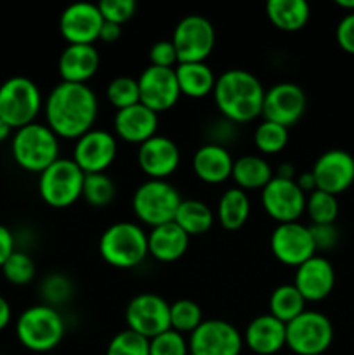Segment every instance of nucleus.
Returning a JSON list of instances; mask_svg holds the SVG:
<instances>
[{"label": "nucleus", "instance_id": "16", "mask_svg": "<svg viewBox=\"0 0 354 355\" xmlns=\"http://www.w3.org/2000/svg\"><path fill=\"white\" fill-rule=\"evenodd\" d=\"M305 107H307V97L302 87L292 82H280L266 90L262 116L264 120L290 128L304 116Z\"/></svg>", "mask_w": 354, "mask_h": 355}, {"label": "nucleus", "instance_id": "36", "mask_svg": "<svg viewBox=\"0 0 354 355\" xmlns=\"http://www.w3.org/2000/svg\"><path fill=\"white\" fill-rule=\"evenodd\" d=\"M115 194H117V187H115L113 179L108 173H90V175H85L82 198L90 207H108L115 200Z\"/></svg>", "mask_w": 354, "mask_h": 355}, {"label": "nucleus", "instance_id": "39", "mask_svg": "<svg viewBox=\"0 0 354 355\" xmlns=\"http://www.w3.org/2000/svg\"><path fill=\"white\" fill-rule=\"evenodd\" d=\"M42 304L58 309L73 297V283L65 274H49L40 284Z\"/></svg>", "mask_w": 354, "mask_h": 355}, {"label": "nucleus", "instance_id": "28", "mask_svg": "<svg viewBox=\"0 0 354 355\" xmlns=\"http://www.w3.org/2000/svg\"><path fill=\"white\" fill-rule=\"evenodd\" d=\"M174 69H176L180 96L201 99L214 92L217 76L207 62H179Z\"/></svg>", "mask_w": 354, "mask_h": 355}, {"label": "nucleus", "instance_id": "38", "mask_svg": "<svg viewBox=\"0 0 354 355\" xmlns=\"http://www.w3.org/2000/svg\"><path fill=\"white\" fill-rule=\"evenodd\" d=\"M106 97L111 106L118 110L134 106L139 103V83L132 76H117L106 87Z\"/></svg>", "mask_w": 354, "mask_h": 355}, {"label": "nucleus", "instance_id": "41", "mask_svg": "<svg viewBox=\"0 0 354 355\" xmlns=\"http://www.w3.org/2000/svg\"><path fill=\"white\" fill-rule=\"evenodd\" d=\"M149 355H189V345L184 335L169 329L149 340Z\"/></svg>", "mask_w": 354, "mask_h": 355}, {"label": "nucleus", "instance_id": "21", "mask_svg": "<svg viewBox=\"0 0 354 355\" xmlns=\"http://www.w3.org/2000/svg\"><path fill=\"white\" fill-rule=\"evenodd\" d=\"M294 286L305 302H321L335 286V269L328 259L314 255L295 269Z\"/></svg>", "mask_w": 354, "mask_h": 355}, {"label": "nucleus", "instance_id": "42", "mask_svg": "<svg viewBox=\"0 0 354 355\" xmlns=\"http://www.w3.org/2000/svg\"><path fill=\"white\" fill-rule=\"evenodd\" d=\"M101 10V16L104 21L115 24H124L128 19H132L137 10V3L135 0H103L97 3Z\"/></svg>", "mask_w": 354, "mask_h": 355}, {"label": "nucleus", "instance_id": "32", "mask_svg": "<svg viewBox=\"0 0 354 355\" xmlns=\"http://www.w3.org/2000/svg\"><path fill=\"white\" fill-rule=\"evenodd\" d=\"M305 304L307 302L302 298L294 284H281L274 288L269 297V314L288 324L305 311Z\"/></svg>", "mask_w": 354, "mask_h": 355}, {"label": "nucleus", "instance_id": "12", "mask_svg": "<svg viewBox=\"0 0 354 355\" xmlns=\"http://www.w3.org/2000/svg\"><path fill=\"white\" fill-rule=\"evenodd\" d=\"M189 355H239L243 335L224 319H205L187 340Z\"/></svg>", "mask_w": 354, "mask_h": 355}, {"label": "nucleus", "instance_id": "33", "mask_svg": "<svg viewBox=\"0 0 354 355\" xmlns=\"http://www.w3.org/2000/svg\"><path fill=\"white\" fill-rule=\"evenodd\" d=\"M288 128L281 127V125L274 123V121L262 120L253 130V144H255L257 151L260 155H278L283 151L288 144Z\"/></svg>", "mask_w": 354, "mask_h": 355}, {"label": "nucleus", "instance_id": "13", "mask_svg": "<svg viewBox=\"0 0 354 355\" xmlns=\"http://www.w3.org/2000/svg\"><path fill=\"white\" fill-rule=\"evenodd\" d=\"M269 246L278 262L288 267H295V269L311 257L318 255L314 241H312L311 227L304 225L302 222L278 224L271 232Z\"/></svg>", "mask_w": 354, "mask_h": 355}, {"label": "nucleus", "instance_id": "1", "mask_svg": "<svg viewBox=\"0 0 354 355\" xmlns=\"http://www.w3.org/2000/svg\"><path fill=\"white\" fill-rule=\"evenodd\" d=\"M45 125L59 139H78L89 130L99 114V101L87 83L61 82L44 101Z\"/></svg>", "mask_w": 354, "mask_h": 355}, {"label": "nucleus", "instance_id": "17", "mask_svg": "<svg viewBox=\"0 0 354 355\" xmlns=\"http://www.w3.org/2000/svg\"><path fill=\"white\" fill-rule=\"evenodd\" d=\"M137 83L139 103L158 114L172 110L180 99V89L174 68L148 66L139 75Z\"/></svg>", "mask_w": 354, "mask_h": 355}, {"label": "nucleus", "instance_id": "18", "mask_svg": "<svg viewBox=\"0 0 354 355\" xmlns=\"http://www.w3.org/2000/svg\"><path fill=\"white\" fill-rule=\"evenodd\" d=\"M316 189L325 193L342 194L354 182V158L344 149H328L321 153L312 165Z\"/></svg>", "mask_w": 354, "mask_h": 355}, {"label": "nucleus", "instance_id": "51", "mask_svg": "<svg viewBox=\"0 0 354 355\" xmlns=\"http://www.w3.org/2000/svg\"><path fill=\"white\" fill-rule=\"evenodd\" d=\"M12 134H14V128L0 118V144L9 141V139H12Z\"/></svg>", "mask_w": 354, "mask_h": 355}, {"label": "nucleus", "instance_id": "50", "mask_svg": "<svg viewBox=\"0 0 354 355\" xmlns=\"http://www.w3.org/2000/svg\"><path fill=\"white\" fill-rule=\"evenodd\" d=\"M274 177H278V179L295 180V179H297V173H295V166L292 165V163H281V165H278L276 172H274Z\"/></svg>", "mask_w": 354, "mask_h": 355}, {"label": "nucleus", "instance_id": "10", "mask_svg": "<svg viewBox=\"0 0 354 355\" xmlns=\"http://www.w3.org/2000/svg\"><path fill=\"white\" fill-rule=\"evenodd\" d=\"M172 44L179 62H205L215 47V30L200 14H189L176 24Z\"/></svg>", "mask_w": 354, "mask_h": 355}, {"label": "nucleus", "instance_id": "29", "mask_svg": "<svg viewBox=\"0 0 354 355\" xmlns=\"http://www.w3.org/2000/svg\"><path fill=\"white\" fill-rule=\"evenodd\" d=\"M274 177L273 168L266 158L259 155H246L235 159L231 179L243 191H262Z\"/></svg>", "mask_w": 354, "mask_h": 355}, {"label": "nucleus", "instance_id": "6", "mask_svg": "<svg viewBox=\"0 0 354 355\" xmlns=\"http://www.w3.org/2000/svg\"><path fill=\"white\" fill-rule=\"evenodd\" d=\"M44 97L33 80L12 76L0 85V118L14 130L37 121Z\"/></svg>", "mask_w": 354, "mask_h": 355}, {"label": "nucleus", "instance_id": "15", "mask_svg": "<svg viewBox=\"0 0 354 355\" xmlns=\"http://www.w3.org/2000/svg\"><path fill=\"white\" fill-rule=\"evenodd\" d=\"M117 137L103 128H92L75 141L73 162L85 175L106 173L117 158Z\"/></svg>", "mask_w": 354, "mask_h": 355}, {"label": "nucleus", "instance_id": "25", "mask_svg": "<svg viewBox=\"0 0 354 355\" xmlns=\"http://www.w3.org/2000/svg\"><path fill=\"white\" fill-rule=\"evenodd\" d=\"M99 64V52L94 45L68 44L59 55L58 71L61 82L87 83L96 75Z\"/></svg>", "mask_w": 354, "mask_h": 355}, {"label": "nucleus", "instance_id": "52", "mask_svg": "<svg viewBox=\"0 0 354 355\" xmlns=\"http://www.w3.org/2000/svg\"><path fill=\"white\" fill-rule=\"evenodd\" d=\"M337 6L349 10V12H354V0H337Z\"/></svg>", "mask_w": 354, "mask_h": 355}, {"label": "nucleus", "instance_id": "7", "mask_svg": "<svg viewBox=\"0 0 354 355\" xmlns=\"http://www.w3.org/2000/svg\"><path fill=\"white\" fill-rule=\"evenodd\" d=\"M180 201V193L172 184L149 179L135 189L132 196V210L141 224L153 229L174 222Z\"/></svg>", "mask_w": 354, "mask_h": 355}, {"label": "nucleus", "instance_id": "22", "mask_svg": "<svg viewBox=\"0 0 354 355\" xmlns=\"http://www.w3.org/2000/svg\"><path fill=\"white\" fill-rule=\"evenodd\" d=\"M113 128L118 139L128 144H144L158 130V113L137 103L115 113Z\"/></svg>", "mask_w": 354, "mask_h": 355}, {"label": "nucleus", "instance_id": "4", "mask_svg": "<svg viewBox=\"0 0 354 355\" xmlns=\"http://www.w3.org/2000/svg\"><path fill=\"white\" fill-rule=\"evenodd\" d=\"M66 322L58 309L45 304L24 309L16 321L17 342L31 352H51L62 342Z\"/></svg>", "mask_w": 354, "mask_h": 355}, {"label": "nucleus", "instance_id": "44", "mask_svg": "<svg viewBox=\"0 0 354 355\" xmlns=\"http://www.w3.org/2000/svg\"><path fill=\"white\" fill-rule=\"evenodd\" d=\"M311 227L312 241H314L316 253L318 252H330L339 243V231L335 224L328 225H309Z\"/></svg>", "mask_w": 354, "mask_h": 355}, {"label": "nucleus", "instance_id": "45", "mask_svg": "<svg viewBox=\"0 0 354 355\" xmlns=\"http://www.w3.org/2000/svg\"><path fill=\"white\" fill-rule=\"evenodd\" d=\"M335 38L342 51H346L347 54H354V12L346 14L339 21L335 30Z\"/></svg>", "mask_w": 354, "mask_h": 355}, {"label": "nucleus", "instance_id": "43", "mask_svg": "<svg viewBox=\"0 0 354 355\" xmlns=\"http://www.w3.org/2000/svg\"><path fill=\"white\" fill-rule=\"evenodd\" d=\"M149 66L156 68H176L179 64L177 51L172 40H158L149 49Z\"/></svg>", "mask_w": 354, "mask_h": 355}, {"label": "nucleus", "instance_id": "47", "mask_svg": "<svg viewBox=\"0 0 354 355\" xmlns=\"http://www.w3.org/2000/svg\"><path fill=\"white\" fill-rule=\"evenodd\" d=\"M120 37H121L120 24L108 23V21H104L103 28H101V31H99V38H97V40H101L103 44H115V42L120 40Z\"/></svg>", "mask_w": 354, "mask_h": 355}, {"label": "nucleus", "instance_id": "19", "mask_svg": "<svg viewBox=\"0 0 354 355\" xmlns=\"http://www.w3.org/2000/svg\"><path fill=\"white\" fill-rule=\"evenodd\" d=\"M103 16L97 3L76 2L66 7L59 17L61 37L71 45H94L103 28Z\"/></svg>", "mask_w": 354, "mask_h": 355}, {"label": "nucleus", "instance_id": "37", "mask_svg": "<svg viewBox=\"0 0 354 355\" xmlns=\"http://www.w3.org/2000/svg\"><path fill=\"white\" fill-rule=\"evenodd\" d=\"M0 270H2L6 281H9L14 286H26L37 276V266H35L33 259L23 250H16L0 267Z\"/></svg>", "mask_w": 354, "mask_h": 355}, {"label": "nucleus", "instance_id": "8", "mask_svg": "<svg viewBox=\"0 0 354 355\" xmlns=\"http://www.w3.org/2000/svg\"><path fill=\"white\" fill-rule=\"evenodd\" d=\"M85 173L71 158H59L38 177V194L52 208H68L82 198Z\"/></svg>", "mask_w": 354, "mask_h": 355}, {"label": "nucleus", "instance_id": "49", "mask_svg": "<svg viewBox=\"0 0 354 355\" xmlns=\"http://www.w3.org/2000/svg\"><path fill=\"white\" fill-rule=\"evenodd\" d=\"M295 182H297V186L301 187L305 194H311L312 191H316V180H314V175L311 173V170L297 175Z\"/></svg>", "mask_w": 354, "mask_h": 355}, {"label": "nucleus", "instance_id": "46", "mask_svg": "<svg viewBox=\"0 0 354 355\" xmlns=\"http://www.w3.org/2000/svg\"><path fill=\"white\" fill-rule=\"evenodd\" d=\"M16 252V238L7 225L0 224V267Z\"/></svg>", "mask_w": 354, "mask_h": 355}, {"label": "nucleus", "instance_id": "34", "mask_svg": "<svg viewBox=\"0 0 354 355\" xmlns=\"http://www.w3.org/2000/svg\"><path fill=\"white\" fill-rule=\"evenodd\" d=\"M305 214L311 220V225L335 224L339 217V200L325 191H312L305 198Z\"/></svg>", "mask_w": 354, "mask_h": 355}, {"label": "nucleus", "instance_id": "20", "mask_svg": "<svg viewBox=\"0 0 354 355\" xmlns=\"http://www.w3.org/2000/svg\"><path fill=\"white\" fill-rule=\"evenodd\" d=\"M137 163L149 179L165 180L179 168L180 149L170 137L156 134L139 146Z\"/></svg>", "mask_w": 354, "mask_h": 355}, {"label": "nucleus", "instance_id": "9", "mask_svg": "<svg viewBox=\"0 0 354 355\" xmlns=\"http://www.w3.org/2000/svg\"><path fill=\"white\" fill-rule=\"evenodd\" d=\"M333 342V324L325 314L305 309L287 324V347L297 355H321Z\"/></svg>", "mask_w": 354, "mask_h": 355}, {"label": "nucleus", "instance_id": "5", "mask_svg": "<svg viewBox=\"0 0 354 355\" xmlns=\"http://www.w3.org/2000/svg\"><path fill=\"white\" fill-rule=\"evenodd\" d=\"M10 153L19 168L38 173L59 159V137L45 123H35L14 130Z\"/></svg>", "mask_w": 354, "mask_h": 355}, {"label": "nucleus", "instance_id": "48", "mask_svg": "<svg viewBox=\"0 0 354 355\" xmlns=\"http://www.w3.org/2000/svg\"><path fill=\"white\" fill-rule=\"evenodd\" d=\"M10 319H12V309L7 298L0 295V331H3L10 324Z\"/></svg>", "mask_w": 354, "mask_h": 355}, {"label": "nucleus", "instance_id": "11", "mask_svg": "<svg viewBox=\"0 0 354 355\" xmlns=\"http://www.w3.org/2000/svg\"><path fill=\"white\" fill-rule=\"evenodd\" d=\"M127 329L151 340L170 329V304L155 293L135 295L125 309Z\"/></svg>", "mask_w": 354, "mask_h": 355}, {"label": "nucleus", "instance_id": "24", "mask_svg": "<svg viewBox=\"0 0 354 355\" xmlns=\"http://www.w3.org/2000/svg\"><path fill=\"white\" fill-rule=\"evenodd\" d=\"M233 165H235V159H233L228 148L221 144H214V142H207V144L200 146L193 156L194 175L201 182L210 184V186H217V184L231 179Z\"/></svg>", "mask_w": 354, "mask_h": 355}, {"label": "nucleus", "instance_id": "27", "mask_svg": "<svg viewBox=\"0 0 354 355\" xmlns=\"http://www.w3.org/2000/svg\"><path fill=\"white\" fill-rule=\"evenodd\" d=\"M266 16L274 28L287 33L301 31L311 17V7L305 0H269Z\"/></svg>", "mask_w": 354, "mask_h": 355}, {"label": "nucleus", "instance_id": "26", "mask_svg": "<svg viewBox=\"0 0 354 355\" xmlns=\"http://www.w3.org/2000/svg\"><path fill=\"white\" fill-rule=\"evenodd\" d=\"M189 239L176 222H169L148 232V252L158 262H176L187 252Z\"/></svg>", "mask_w": 354, "mask_h": 355}, {"label": "nucleus", "instance_id": "40", "mask_svg": "<svg viewBox=\"0 0 354 355\" xmlns=\"http://www.w3.org/2000/svg\"><path fill=\"white\" fill-rule=\"evenodd\" d=\"M106 355H149V340L130 329H124L108 343Z\"/></svg>", "mask_w": 354, "mask_h": 355}, {"label": "nucleus", "instance_id": "2", "mask_svg": "<svg viewBox=\"0 0 354 355\" xmlns=\"http://www.w3.org/2000/svg\"><path fill=\"white\" fill-rule=\"evenodd\" d=\"M212 96L224 120L248 123L262 114L266 89L253 73L235 68L217 76Z\"/></svg>", "mask_w": 354, "mask_h": 355}, {"label": "nucleus", "instance_id": "14", "mask_svg": "<svg viewBox=\"0 0 354 355\" xmlns=\"http://www.w3.org/2000/svg\"><path fill=\"white\" fill-rule=\"evenodd\" d=\"M305 198L307 194L295 180L278 177H273L260 193L264 211L278 224L298 222V218L305 214Z\"/></svg>", "mask_w": 354, "mask_h": 355}, {"label": "nucleus", "instance_id": "3", "mask_svg": "<svg viewBox=\"0 0 354 355\" xmlns=\"http://www.w3.org/2000/svg\"><path fill=\"white\" fill-rule=\"evenodd\" d=\"M99 255L115 269H134L149 255L148 232L135 222H115L101 234Z\"/></svg>", "mask_w": 354, "mask_h": 355}, {"label": "nucleus", "instance_id": "23", "mask_svg": "<svg viewBox=\"0 0 354 355\" xmlns=\"http://www.w3.org/2000/svg\"><path fill=\"white\" fill-rule=\"evenodd\" d=\"M243 343L257 355H274L287 347V324L271 314H262L248 322Z\"/></svg>", "mask_w": 354, "mask_h": 355}, {"label": "nucleus", "instance_id": "53", "mask_svg": "<svg viewBox=\"0 0 354 355\" xmlns=\"http://www.w3.org/2000/svg\"><path fill=\"white\" fill-rule=\"evenodd\" d=\"M0 355H3V354H0Z\"/></svg>", "mask_w": 354, "mask_h": 355}, {"label": "nucleus", "instance_id": "35", "mask_svg": "<svg viewBox=\"0 0 354 355\" xmlns=\"http://www.w3.org/2000/svg\"><path fill=\"white\" fill-rule=\"evenodd\" d=\"M203 312L196 302L180 298L170 304V329L180 335H191L203 322Z\"/></svg>", "mask_w": 354, "mask_h": 355}, {"label": "nucleus", "instance_id": "31", "mask_svg": "<svg viewBox=\"0 0 354 355\" xmlns=\"http://www.w3.org/2000/svg\"><path fill=\"white\" fill-rule=\"evenodd\" d=\"M215 215L207 203L200 200H183L174 222L186 232L187 236H201L210 231L214 225Z\"/></svg>", "mask_w": 354, "mask_h": 355}, {"label": "nucleus", "instance_id": "30", "mask_svg": "<svg viewBox=\"0 0 354 355\" xmlns=\"http://www.w3.org/2000/svg\"><path fill=\"white\" fill-rule=\"evenodd\" d=\"M250 198L246 191L239 189V187H229L228 191L222 193L217 203V218L219 224L226 229V231H238L246 224L250 217Z\"/></svg>", "mask_w": 354, "mask_h": 355}]
</instances>
